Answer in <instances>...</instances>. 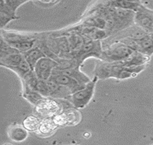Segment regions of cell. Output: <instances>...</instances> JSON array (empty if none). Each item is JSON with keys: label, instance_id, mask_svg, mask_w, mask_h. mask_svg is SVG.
I'll return each instance as SVG.
<instances>
[{"label": "cell", "instance_id": "6da1fadb", "mask_svg": "<svg viewBox=\"0 0 153 145\" xmlns=\"http://www.w3.org/2000/svg\"><path fill=\"white\" fill-rule=\"evenodd\" d=\"M134 51L120 41L114 42L102 50L100 59L106 62H119L127 60Z\"/></svg>", "mask_w": 153, "mask_h": 145}, {"label": "cell", "instance_id": "7a4b0ae2", "mask_svg": "<svg viewBox=\"0 0 153 145\" xmlns=\"http://www.w3.org/2000/svg\"><path fill=\"white\" fill-rule=\"evenodd\" d=\"M98 78V77L95 76L92 81L85 85L84 88L71 94L67 100H68L76 109L84 108L93 98Z\"/></svg>", "mask_w": 153, "mask_h": 145}, {"label": "cell", "instance_id": "3957f363", "mask_svg": "<svg viewBox=\"0 0 153 145\" xmlns=\"http://www.w3.org/2000/svg\"><path fill=\"white\" fill-rule=\"evenodd\" d=\"M58 65L56 61L46 56L38 61L35 66L33 71L40 80L47 81L51 76L53 70L56 68Z\"/></svg>", "mask_w": 153, "mask_h": 145}, {"label": "cell", "instance_id": "277c9868", "mask_svg": "<svg viewBox=\"0 0 153 145\" xmlns=\"http://www.w3.org/2000/svg\"><path fill=\"white\" fill-rule=\"evenodd\" d=\"M36 107L38 113L46 118H53L62 112L59 99L50 97H44Z\"/></svg>", "mask_w": 153, "mask_h": 145}, {"label": "cell", "instance_id": "5b68a950", "mask_svg": "<svg viewBox=\"0 0 153 145\" xmlns=\"http://www.w3.org/2000/svg\"><path fill=\"white\" fill-rule=\"evenodd\" d=\"M53 119L59 127L75 125L80 122L81 113L76 108L66 110L53 116Z\"/></svg>", "mask_w": 153, "mask_h": 145}, {"label": "cell", "instance_id": "8992f818", "mask_svg": "<svg viewBox=\"0 0 153 145\" xmlns=\"http://www.w3.org/2000/svg\"><path fill=\"white\" fill-rule=\"evenodd\" d=\"M49 80L58 83V84L67 87L70 90V92H72V94L76 92V91H79L81 89L84 88L85 85H86L79 83V81L72 78V77L67 76V75L62 74V73H52V75L50 77Z\"/></svg>", "mask_w": 153, "mask_h": 145}, {"label": "cell", "instance_id": "52a82bcc", "mask_svg": "<svg viewBox=\"0 0 153 145\" xmlns=\"http://www.w3.org/2000/svg\"><path fill=\"white\" fill-rule=\"evenodd\" d=\"M134 22L138 26L149 33V29L153 25V11L142 5L135 14Z\"/></svg>", "mask_w": 153, "mask_h": 145}, {"label": "cell", "instance_id": "ba28073f", "mask_svg": "<svg viewBox=\"0 0 153 145\" xmlns=\"http://www.w3.org/2000/svg\"><path fill=\"white\" fill-rule=\"evenodd\" d=\"M49 91L50 97L56 99H67L72 94V92L67 87L59 85L55 82L50 81H46Z\"/></svg>", "mask_w": 153, "mask_h": 145}, {"label": "cell", "instance_id": "9c48e42d", "mask_svg": "<svg viewBox=\"0 0 153 145\" xmlns=\"http://www.w3.org/2000/svg\"><path fill=\"white\" fill-rule=\"evenodd\" d=\"M150 60V57L139 52H134L127 60L119 62L118 63L125 67H137L146 65Z\"/></svg>", "mask_w": 153, "mask_h": 145}, {"label": "cell", "instance_id": "30bf717a", "mask_svg": "<svg viewBox=\"0 0 153 145\" xmlns=\"http://www.w3.org/2000/svg\"><path fill=\"white\" fill-rule=\"evenodd\" d=\"M7 135L12 141L15 142H21L28 137V131L24 128L23 125L14 124L10 125L7 130Z\"/></svg>", "mask_w": 153, "mask_h": 145}, {"label": "cell", "instance_id": "8fae6325", "mask_svg": "<svg viewBox=\"0 0 153 145\" xmlns=\"http://www.w3.org/2000/svg\"><path fill=\"white\" fill-rule=\"evenodd\" d=\"M52 73H62V74L67 75V76L72 77V78L79 81V83L85 85L90 81V78L87 76H85L84 73H82L78 68H61L57 67L56 68L53 70Z\"/></svg>", "mask_w": 153, "mask_h": 145}, {"label": "cell", "instance_id": "7c38bea8", "mask_svg": "<svg viewBox=\"0 0 153 145\" xmlns=\"http://www.w3.org/2000/svg\"><path fill=\"white\" fill-rule=\"evenodd\" d=\"M24 58L26 60V62L29 64L30 67L33 71L35 66L36 65L37 62L43 57H46V54L41 50V49L38 47H33L29 51L25 52L22 54Z\"/></svg>", "mask_w": 153, "mask_h": 145}, {"label": "cell", "instance_id": "4fadbf2b", "mask_svg": "<svg viewBox=\"0 0 153 145\" xmlns=\"http://www.w3.org/2000/svg\"><path fill=\"white\" fill-rule=\"evenodd\" d=\"M17 17L15 13L5 4L4 1L0 2V20H1V29H3L9 22L16 20Z\"/></svg>", "mask_w": 153, "mask_h": 145}, {"label": "cell", "instance_id": "5bb4252c", "mask_svg": "<svg viewBox=\"0 0 153 145\" xmlns=\"http://www.w3.org/2000/svg\"><path fill=\"white\" fill-rule=\"evenodd\" d=\"M58 128L59 126L54 122L53 118H46L42 120L39 128L36 132L43 137H48L51 135Z\"/></svg>", "mask_w": 153, "mask_h": 145}, {"label": "cell", "instance_id": "9a60e30c", "mask_svg": "<svg viewBox=\"0 0 153 145\" xmlns=\"http://www.w3.org/2000/svg\"><path fill=\"white\" fill-rule=\"evenodd\" d=\"M23 55L22 53H15L7 55L6 57L0 58V65L1 66L10 69L11 68L16 67L19 65L24 60Z\"/></svg>", "mask_w": 153, "mask_h": 145}, {"label": "cell", "instance_id": "2e32d148", "mask_svg": "<svg viewBox=\"0 0 153 145\" xmlns=\"http://www.w3.org/2000/svg\"><path fill=\"white\" fill-rule=\"evenodd\" d=\"M138 44V52L150 57L153 54V40L148 36H144L140 39H136Z\"/></svg>", "mask_w": 153, "mask_h": 145}, {"label": "cell", "instance_id": "e0dca14e", "mask_svg": "<svg viewBox=\"0 0 153 145\" xmlns=\"http://www.w3.org/2000/svg\"><path fill=\"white\" fill-rule=\"evenodd\" d=\"M108 6L116 8H121L124 10H131L135 13H137L142 6L139 2H128V1H111L108 2Z\"/></svg>", "mask_w": 153, "mask_h": 145}, {"label": "cell", "instance_id": "ac0fdd59", "mask_svg": "<svg viewBox=\"0 0 153 145\" xmlns=\"http://www.w3.org/2000/svg\"><path fill=\"white\" fill-rule=\"evenodd\" d=\"M41 120L38 116L30 115L27 116L22 121V125L28 131H37L41 125Z\"/></svg>", "mask_w": 153, "mask_h": 145}, {"label": "cell", "instance_id": "d6986e66", "mask_svg": "<svg viewBox=\"0 0 153 145\" xmlns=\"http://www.w3.org/2000/svg\"><path fill=\"white\" fill-rule=\"evenodd\" d=\"M22 96L26 100H27L30 104L35 106L37 105L38 103L44 98V97H43L41 94L28 88H23Z\"/></svg>", "mask_w": 153, "mask_h": 145}, {"label": "cell", "instance_id": "ffe728a7", "mask_svg": "<svg viewBox=\"0 0 153 145\" xmlns=\"http://www.w3.org/2000/svg\"><path fill=\"white\" fill-rule=\"evenodd\" d=\"M15 53H21V52L10 46L4 39H3L2 36H1V41H0V58H2V57H6L7 55Z\"/></svg>", "mask_w": 153, "mask_h": 145}, {"label": "cell", "instance_id": "44dd1931", "mask_svg": "<svg viewBox=\"0 0 153 145\" xmlns=\"http://www.w3.org/2000/svg\"><path fill=\"white\" fill-rule=\"evenodd\" d=\"M5 4L11 9L13 11L16 13L17 8L21 5H23L24 3L27 2V1H19V0H8V1H4Z\"/></svg>", "mask_w": 153, "mask_h": 145}, {"label": "cell", "instance_id": "7402d4cb", "mask_svg": "<svg viewBox=\"0 0 153 145\" xmlns=\"http://www.w3.org/2000/svg\"><path fill=\"white\" fill-rule=\"evenodd\" d=\"M90 136H91V134H90V133L89 132H85L84 134H83V137L85 138H89Z\"/></svg>", "mask_w": 153, "mask_h": 145}, {"label": "cell", "instance_id": "603a6c76", "mask_svg": "<svg viewBox=\"0 0 153 145\" xmlns=\"http://www.w3.org/2000/svg\"><path fill=\"white\" fill-rule=\"evenodd\" d=\"M149 33H153V25H152V27L150 28V29H149Z\"/></svg>", "mask_w": 153, "mask_h": 145}, {"label": "cell", "instance_id": "cb8c5ba5", "mask_svg": "<svg viewBox=\"0 0 153 145\" xmlns=\"http://www.w3.org/2000/svg\"><path fill=\"white\" fill-rule=\"evenodd\" d=\"M4 145H13V144H5Z\"/></svg>", "mask_w": 153, "mask_h": 145}]
</instances>
